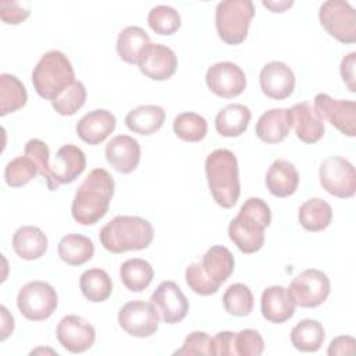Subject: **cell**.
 Wrapping results in <instances>:
<instances>
[{"label":"cell","mask_w":356,"mask_h":356,"mask_svg":"<svg viewBox=\"0 0 356 356\" xmlns=\"http://www.w3.org/2000/svg\"><path fill=\"white\" fill-rule=\"evenodd\" d=\"M291 131L289 108H271L260 115L256 124V135L264 143H280Z\"/></svg>","instance_id":"25"},{"label":"cell","mask_w":356,"mask_h":356,"mask_svg":"<svg viewBox=\"0 0 356 356\" xmlns=\"http://www.w3.org/2000/svg\"><path fill=\"white\" fill-rule=\"evenodd\" d=\"M210 335L204 331L191 332L175 355H210Z\"/></svg>","instance_id":"43"},{"label":"cell","mask_w":356,"mask_h":356,"mask_svg":"<svg viewBox=\"0 0 356 356\" xmlns=\"http://www.w3.org/2000/svg\"><path fill=\"white\" fill-rule=\"evenodd\" d=\"M0 100L1 117L21 110L28 100L25 85L15 75L3 72L0 75Z\"/></svg>","instance_id":"34"},{"label":"cell","mask_w":356,"mask_h":356,"mask_svg":"<svg viewBox=\"0 0 356 356\" xmlns=\"http://www.w3.org/2000/svg\"><path fill=\"white\" fill-rule=\"evenodd\" d=\"M204 171L214 202L222 209H231L241 195L238 160L234 152L216 149L207 156Z\"/></svg>","instance_id":"5"},{"label":"cell","mask_w":356,"mask_h":356,"mask_svg":"<svg viewBox=\"0 0 356 356\" xmlns=\"http://www.w3.org/2000/svg\"><path fill=\"white\" fill-rule=\"evenodd\" d=\"M271 222L270 206L260 197H249L228 225V236L245 254L260 250L264 245V229Z\"/></svg>","instance_id":"2"},{"label":"cell","mask_w":356,"mask_h":356,"mask_svg":"<svg viewBox=\"0 0 356 356\" xmlns=\"http://www.w3.org/2000/svg\"><path fill=\"white\" fill-rule=\"evenodd\" d=\"M75 82V72L68 57L58 51L44 53L32 71V85L36 93L47 100H54Z\"/></svg>","instance_id":"6"},{"label":"cell","mask_w":356,"mask_h":356,"mask_svg":"<svg viewBox=\"0 0 356 356\" xmlns=\"http://www.w3.org/2000/svg\"><path fill=\"white\" fill-rule=\"evenodd\" d=\"M86 102V89L81 81H75L63 93H60L51 106L60 115H74Z\"/></svg>","instance_id":"40"},{"label":"cell","mask_w":356,"mask_h":356,"mask_svg":"<svg viewBox=\"0 0 356 356\" xmlns=\"http://www.w3.org/2000/svg\"><path fill=\"white\" fill-rule=\"evenodd\" d=\"M114 195V179L104 168L92 170L78 186L72 204V218L81 225H93L108 211Z\"/></svg>","instance_id":"1"},{"label":"cell","mask_w":356,"mask_h":356,"mask_svg":"<svg viewBox=\"0 0 356 356\" xmlns=\"http://www.w3.org/2000/svg\"><path fill=\"white\" fill-rule=\"evenodd\" d=\"M82 295L93 303H100L108 299L113 292V281L107 271L102 268H89L79 278Z\"/></svg>","instance_id":"35"},{"label":"cell","mask_w":356,"mask_h":356,"mask_svg":"<svg viewBox=\"0 0 356 356\" xmlns=\"http://www.w3.org/2000/svg\"><path fill=\"white\" fill-rule=\"evenodd\" d=\"M250 118L252 113L245 104H228L221 108L216 115V131L225 138L241 136L248 129Z\"/></svg>","instance_id":"27"},{"label":"cell","mask_w":356,"mask_h":356,"mask_svg":"<svg viewBox=\"0 0 356 356\" xmlns=\"http://www.w3.org/2000/svg\"><path fill=\"white\" fill-rule=\"evenodd\" d=\"M313 108L321 117L334 125L341 134L353 138L356 135V103L353 100L334 99L327 93L316 95Z\"/></svg>","instance_id":"13"},{"label":"cell","mask_w":356,"mask_h":356,"mask_svg":"<svg viewBox=\"0 0 356 356\" xmlns=\"http://www.w3.org/2000/svg\"><path fill=\"white\" fill-rule=\"evenodd\" d=\"M104 156L117 172L129 174L140 161V145L129 135H117L106 145Z\"/></svg>","instance_id":"20"},{"label":"cell","mask_w":356,"mask_h":356,"mask_svg":"<svg viewBox=\"0 0 356 356\" xmlns=\"http://www.w3.org/2000/svg\"><path fill=\"white\" fill-rule=\"evenodd\" d=\"M154 271L149 261L135 257L124 261L120 267V278L131 292L145 291L153 281Z\"/></svg>","instance_id":"33"},{"label":"cell","mask_w":356,"mask_h":356,"mask_svg":"<svg viewBox=\"0 0 356 356\" xmlns=\"http://www.w3.org/2000/svg\"><path fill=\"white\" fill-rule=\"evenodd\" d=\"M120 327L131 337L147 338L152 337L157 328L160 316L153 303L143 300H131L125 303L118 312Z\"/></svg>","instance_id":"12"},{"label":"cell","mask_w":356,"mask_h":356,"mask_svg":"<svg viewBox=\"0 0 356 356\" xmlns=\"http://www.w3.org/2000/svg\"><path fill=\"white\" fill-rule=\"evenodd\" d=\"M298 218L306 231L320 232L331 224L332 209L325 200L313 197L300 204Z\"/></svg>","instance_id":"30"},{"label":"cell","mask_w":356,"mask_h":356,"mask_svg":"<svg viewBox=\"0 0 356 356\" xmlns=\"http://www.w3.org/2000/svg\"><path fill=\"white\" fill-rule=\"evenodd\" d=\"M264 350V341L259 331L246 328L235 332V353L241 356H259Z\"/></svg>","instance_id":"41"},{"label":"cell","mask_w":356,"mask_h":356,"mask_svg":"<svg viewBox=\"0 0 356 356\" xmlns=\"http://www.w3.org/2000/svg\"><path fill=\"white\" fill-rule=\"evenodd\" d=\"M295 302L289 291L281 285H273L263 291L260 310L263 317L274 324L288 321L295 313Z\"/></svg>","instance_id":"23"},{"label":"cell","mask_w":356,"mask_h":356,"mask_svg":"<svg viewBox=\"0 0 356 356\" xmlns=\"http://www.w3.org/2000/svg\"><path fill=\"white\" fill-rule=\"evenodd\" d=\"M0 313H1V327H0L1 335H0V341H6L13 334L14 317L8 313L6 306L0 307Z\"/></svg>","instance_id":"48"},{"label":"cell","mask_w":356,"mask_h":356,"mask_svg":"<svg viewBox=\"0 0 356 356\" xmlns=\"http://www.w3.org/2000/svg\"><path fill=\"white\" fill-rule=\"evenodd\" d=\"M174 134L184 142H200L207 135V121L197 113H181L172 122Z\"/></svg>","instance_id":"36"},{"label":"cell","mask_w":356,"mask_h":356,"mask_svg":"<svg viewBox=\"0 0 356 356\" xmlns=\"http://www.w3.org/2000/svg\"><path fill=\"white\" fill-rule=\"evenodd\" d=\"M46 234L35 225L19 227L13 235V249L24 260H38L47 250Z\"/></svg>","instance_id":"26"},{"label":"cell","mask_w":356,"mask_h":356,"mask_svg":"<svg viewBox=\"0 0 356 356\" xmlns=\"http://www.w3.org/2000/svg\"><path fill=\"white\" fill-rule=\"evenodd\" d=\"M39 174L36 163L26 154L18 156L7 163L4 168L6 184L11 188H21L26 185Z\"/></svg>","instance_id":"38"},{"label":"cell","mask_w":356,"mask_h":356,"mask_svg":"<svg viewBox=\"0 0 356 356\" xmlns=\"http://www.w3.org/2000/svg\"><path fill=\"white\" fill-rule=\"evenodd\" d=\"M325 338L324 327L320 321L305 318L291 331V342L300 352H317Z\"/></svg>","instance_id":"32"},{"label":"cell","mask_w":356,"mask_h":356,"mask_svg":"<svg viewBox=\"0 0 356 356\" xmlns=\"http://www.w3.org/2000/svg\"><path fill=\"white\" fill-rule=\"evenodd\" d=\"M85 167L86 156L81 147L71 143L61 146L56 153L53 164H50L46 178L49 191H57L60 185L74 182L83 172Z\"/></svg>","instance_id":"14"},{"label":"cell","mask_w":356,"mask_h":356,"mask_svg":"<svg viewBox=\"0 0 356 356\" xmlns=\"http://www.w3.org/2000/svg\"><path fill=\"white\" fill-rule=\"evenodd\" d=\"M266 186L273 196L288 197L299 186V172L296 167L284 159L273 161L266 174Z\"/></svg>","instance_id":"24"},{"label":"cell","mask_w":356,"mask_h":356,"mask_svg":"<svg viewBox=\"0 0 356 356\" xmlns=\"http://www.w3.org/2000/svg\"><path fill=\"white\" fill-rule=\"evenodd\" d=\"M31 14L29 7H25L17 1L1 0L0 1V18L4 24L18 25L25 21Z\"/></svg>","instance_id":"44"},{"label":"cell","mask_w":356,"mask_h":356,"mask_svg":"<svg viewBox=\"0 0 356 356\" xmlns=\"http://www.w3.org/2000/svg\"><path fill=\"white\" fill-rule=\"evenodd\" d=\"M60 259L68 266H82L93 257L95 245L92 239L81 234H68L57 245Z\"/></svg>","instance_id":"29"},{"label":"cell","mask_w":356,"mask_h":356,"mask_svg":"<svg viewBox=\"0 0 356 356\" xmlns=\"http://www.w3.org/2000/svg\"><path fill=\"white\" fill-rule=\"evenodd\" d=\"M254 17V6L250 0H224L216 7V29L227 44H241L249 32Z\"/></svg>","instance_id":"7"},{"label":"cell","mask_w":356,"mask_h":356,"mask_svg":"<svg viewBox=\"0 0 356 356\" xmlns=\"http://www.w3.org/2000/svg\"><path fill=\"white\" fill-rule=\"evenodd\" d=\"M165 121V111L156 104H143L132 108L125 115V125L129 131L139 135H152L157 132Z\"/></svg>","instance_id":"28"},{"label":"cell","mask_w":356,"mask_h":356,"mask_svg":"<svg viewBox=\"0 0 356 356\" xmlns=\"http://www.w3.org/2000/svg\"><path fill=\"white\" fill-rule=\"evenodd\" d=\"M117 120L108 110H93L85 114L75 127L76 135L88 145H99L115 129Z\"/></svg>","instance_id":"22"},{"label":"cell","mask_w":356,"mask_h":356,"mask_svg":"<svg viewBox=\"0 0 356 356\" xmlns=\"http://www.w3.org/2000/svg\"><path fill=\"white\" fill-rule=\"evenodd\" d=\"M150 43V38L140 26H127L117 38V53L128 64H138L140 53Z\"/></svg>","instance_id":"31"},{"label":"cell","mask_w":356,"mask_h":356,"mask_svg":"<svg viewBox=\"0 0 356 356\" xmlns=\"http://www.w3.org/2000/svg\"><path fill=\"white\" fill-rule=\"evenodd\" d=\"M206 83L216 96L234 99L245 90L246 76L235 63L221 61L209 67L206 72Z\"/></svg>","instance_id":"15"},{"label":"cell","mask_w":356,"mask_h":356,"mask_svg":"<svg viewBox=\"0 0 356 356\" xmlns=\"http://www.w3.org/2000/svg\"><path fill=\"white\" fill-rule=\"evenodd\" d=\"M291 127L296 136L307 145L318 142L324 135V121L307 102L296 103L289 108Z\"/></svg>","instance_id":"21"},{"label":"cell","mask_w":356,"mask_h":356,"mask_svg":"<svg viewBox=\"0 0 356 356\" xmlns=\"http://www.w3.org/2000/svg\"><path fill=\"white\" fill-rule=\"evenodd\" d=\"M177 56L164 44L149 43L140 53L138 67L140 72L153 81L170 79L177 71Z\"/></svg>","instance_id":"18"},{"label":"cell","mask_w":356,"mask_h":356,"mask_svg":"<svg viewBox=\"0 0 356 356\" xmlns=\"http://www.w3.org/2000/svg\"><path fill=\"white\" fill-rule=\"evenodd\" d=\"M318 19L330 36L341 43L356 42V13L343 0H328L320 6Z\"/></svg>","instance_id":"9"},{"label":"cell","mask_w":356,"mask_h":356,"mask_svg":"<svg viewBox=\"0 0 356 356\" xmlns=\"http://www.w3.org/2000/svg\"><path fill=\"white\" fill-rule=\"evenodd\" d=\"M253 293L245 284L229 285L222 295V305L227 313L236 317L249 316L253 310Z\"/></svg>","instance_id":"37"},{"label":"cell","mask_w":356,"mask_h":356,"mask_svg":"<svg viewBox=\"0 0 356 356\" xmlns=\"http://www.w3.org/2000/svg\"><path fill=\"white\" fill-rule=\"evenodd\" d=\"M147 24L157 35L170 36L179 29L181 17L170 6H156L147 14Z\"/></svg>","instance_id":"39"},{"label":"cell","mask_w":356,"mask_h":356,"mask_svg":"<svg viewBox=\"0 0 356 356\" xmlns=\"http://www.w3.org/2000/svg\"><path fill=\"white\" fill-rule=\"evenodd\" d=\"M355 65H356V53L352 51L348 56H345L341 61V67H339V72L341 76L343 79V82L346 83L349 92L355 93L356 92V86H355Z\"/></svg>","instance_id":"47"},{"label":"cell","mask_w":356,"mask_h":356,"mask_svg":"<svg viewBox=\"0 0 356 356\" xmlns=\"http://www.w3.org/2000/svg\"><path fill=\"white\" fill-rule=\"evenodd\" d=\"M296 306L312 309L323 305L331 291L325 273L317 268H307L298 274L288 288Z\"/></svg>","instance_id":"11"},{"label":"cell","mask_w":356,"mask_h":356,"mask_svg":"<svg viewBox=\"0 0 356 356\" xmlns=\"http://www.w3.org/2000/svg\"><path fill=\"white\" fill-rule=\"evenodd\" d=\"M24 154L29 156L38 165L39 168V175L47 178L49 175V170H50V152H49V146L38 139V138H33V139H29L25 145V149H24Z\"/></svg>","instance_id":"42"},{"label":"cell","mask_w":356,"mask_h":356,"mask_svg":"<svg viewBox=\"0 0 356 356\" xmlns=\"http://www.w3.org/2000/svg\"><path fill=\"white\" fill-rule=\"evenodd\" d=\"M320 184L330 195L348 199L356 193V172L353 164L341 156H328L318 170Z\"/></svg>","instance_id":"10"},{"label":"cell","mask_w":356,"mask_h":356,"mask_svg":"<svg viewBox=\"0 0 356 356\" xmlns=\"http://www.w3.org/2000/svg\"><path fill=\"white\" fill-rule=\"evenodd\" d=\"M58 298L56 289L44 281H31L25 284L17 296L19 313L31 321L47 320L57 307Z\"/></svg>","instance_id":"8"},{"label":"cell","mask_w":356,"mask_h":356,"mask_svg":"<svg viewBox=\"0 0 356 356\" xmlns=\"http://www.w3.org/2000/svg\"><path fill=\"white\" fill-rule=\"evenodd\" d=\"M263 6L267 7L273 13H284L286 8L293 6V1H286V0H282V1H263Z\"/></svg>","instance_id":"49"},{"label":"cell","mask_w":356,"mask_h":356,"mask_svg":"<svg viewBox=\"0 0 356 356\" xmlns=\"http://www.w3.org/2000/svg\"><path fill=\"white\" fill-rule=\"evenodd\" d=\"M56 337L60 345L68 352L82 353L95 343L96 331L85 318L70 314L63 317L57 324Z\"/></svg>","instance_id":"17"},{"label":"cell","mask_w":356,"mask_h":356,"mask_svg":"<svg viewBox=\"0 0 356 356\" xmlns=\"http://www.w3.org/2000/svg\"><path fill=\"white\" fill-rule=\"evenodd\" d=\"M153 236V225L139 216H115L99 232L102 246L115 254L146 249Z\"/></svg>","instance_id":"4"},{"label":"cell","mask_w":356,"mask_h":356,"mask_svg":"<svg viewBox=\"0 0 356 356\" xmlns=\"http://www.w3.org/2000/svg\"><path fill=\"white\" fill-rule=\"evenodd\" d=\"M259 82L261 92L268 99L284 100L295 89V74L285 63L271 61L261 68Z\"/></svg>","instance_id":"19"},{"label":"cell","mask_w":356,"mask_h":356,"mask_svg":"<svg viewBox=\"0 0 356 356\" xmlns=\"http://www.w3.org/2000/svg\"><path fill=\"white\" fill-rule=\"evenodd\" d=\"M150 302L165 324L182 321L189 310V302L174 281H163L150 296Z\"/></svg>","instance_id":"16"},{"label":"cell","mask_w":356,"mask_h":356,"mask_svg":"<svg viewBox=\"0 0 356 356\" xmlns=\"http://www.w3.org/2000/svg\"><path fill=\"white\" fill-rule=\"evenodd\" d=\"M210 355L231 356L235 353V332L220 331L210 338Z\"/></svg>","instance_id":"45"},{"label":"cell","mask_w":356,"mask_h":356,"mask_svg":"<svg viewBox=\"0 0 356 356\" xmlns=\"http://www.w3.org/2000/svg\"><path fill=\"white\" fill-rule=\"evenodd\" d=\"M235 259L225 246H211L203 254L202 261L191 263L185 270L188 286L197 295L209 296L216 293L221 284L234 273Z\"/></svg>","instance_id":"3"},{"label":"cell","mask_w":356,"mask_h":356,"mask_svg":"<svg viewBox=\"0 0 356 356\" xmlns=\"http://www.w3.org/2000/svg\"><path fill=\"white\" fill-rule=\"evenodd\" d=\"M356 352V341L350 335H339L334 338L327 349V353L331 356H343L353 355Z\"/></svg>","instance_id":"46"}]
</instances>
